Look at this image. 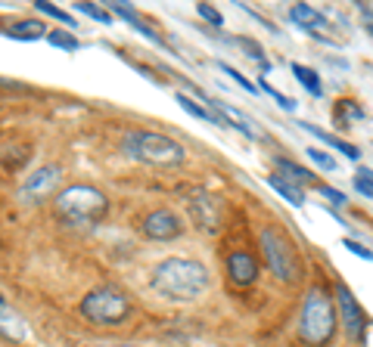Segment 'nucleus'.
Segmentation results:
<instances>
[{
	"mask_svg": "<svg viewBox=\"0 0 373 347\" xmlns=\"http://www.w3.org/2000/svg\"><path fill=\"white\" fill-rule=\"evenodd\" d=\"M227 273H231V279L236 285H252L255 276H258V264L252 255H246V251H233L231 257H227Z\"/></svg>",
	"mask_w": 373,
	"mask_h": 347,
	"instance_id": "10",
	"label": "nucleus"
},
{
	"mask_svg": "<svg viewBox=\"0 0 373 347\" xmlns=\"http://www.w3.org/2000/svg\"><path fill=\"white\" fill-rule=\"evenodd\" d=\"M370 34H373V28H370Z\"/></svg>",
	"mask_w": 373,
	"mask_h": 347,
	"instance_id": "31",
	"label": "nucleus"
},
{
	"mask_svg": "<svg viewBox=\"0 0 373 347\" xmlns=\"http://www.w3.org/2000/svg\"><path fill=\"white\" fill-rule=\"evenodd\" d=\"M196 10H199V16H203L205 22H212L215 28H221V25H224V19H221V13L215 10V6H209V3H199Z\"/></svg>",
	"mask_w": 373,
	"mask_h": 347,
	"instance_id": "27",
	"label": "nucleus"
},
{
	"mask_svg": "<svg viewBox=\"0 0 373 347\" xmlns=\"http://www.w3.org/2000/svg\"><path fill=\"white\" fill-rule=\"evenodd\" d=\"M0 335L4 338H13V341H22V338H28V325L25 320L16 313V310L10 307L4 298H0Z\"/></svg>",
	"mask_w": 373,
	"mask_h": 347,
	"instance_id": "11",
	"label": "nucleus"
},
{
	"mask_svg": "<svg viewBox=\"0 0 373 347\" xmlns=\"http://www.w3.org/2000/svg\"><path fill=\"white\" fill-rule=\"evenodd\" d=\"M121 149L131 158L147 164H177L184 162V146L165 134H149V130H131L121 140Z\"/></svg>",
	"mask_w": 373,
	"mask_h": 347,
	"instance_id": "2",
	"label": "nucleus"
},
{
	"mask_svg": "<svg viewBox=\"0 0 373 347\" xmlns=\"http://www.w3.org/2000/svg\"><path fill=\"white\" fill-rule=\"evenodd\" d=\"M262 248L264 257H268L271 270L277 273V279H296L299 267H296V255H292V245L286 236H280L274 227L262 229Z\"/></svg>",
	"mask_w": 373,
	"mask_h": 347,
	"instance_id": "6",
	"label": "nucleus"
},
{
	"mask_svg": "<svg viewBox=\"0 0 373 347\" xmlns=\"http://www.w3.org/2000/svg\"><path fill=\"white\" fill-rule=\"evenodd\" d=\"M100 347H134V344H100Z\"/></svg>",
	"mask_w": 373,
	"mask_h": 347,
	"instance_id": "30",
	"label": "nucleus"
},
{
	"mask_svg": "<svg viewBox=\"0 0 373 347\" xmlns=\"http://www.w3.org/2000/svg\"><path fill=\"white\" fill-rule=\"evenodd\" d=\"M258 90H262V93H268V97H274L277 99V106L280 108H286V112H292V108H296V99H290V97H283V93H280V90H274V87H271V84H258Z\"/></svg>",
	"mask_w": 373,
	"mask_h": 347,
	"instance_id": "22",
	"label": "nucleus"
},
{
	"mask_svg": "<svg viewBox=\"0 0 373 347\" xmlns=\"http://www.w3.org/2000/svg\"><path fill=\"white\" fill-rule=\"evenodd\" d=\"M292 75H296L299 81H302L305 90H311L314 97H320V81H318V75H314L311 69H305V65H299V62H296V65H292Z\"/></svg>",
	"mask_w": 373,
	"mask_h": 347,
	"instance_id": "18",
	"label": "nucleus"
},
{
	"mask_svg": "<svg viewBox=\"0 0 373 347\" xmlns=\"http://www.w3.org/2000/svg\"><path fill=\"white\" fill-rule=\"evenodd\" d=\"M305 155L311 158L314 164H320L324 171H336V158H330L324 149H305Z\"/></svg>",
	"mask_w": 373,
	"mask_h": 347,
	"instance_id": "24",
	"label": "nucleus"
},
{
	"mask_svg": "<svg viewBox=\"0 0 373 347\" xmlns=\"http://www.w3.org/2000/svg\"><path fill=\"white\" fill-rule=\"evenodd\" d=\"M358 192H364V195H373V171H367V168H361L358 171Z\"/></svg>",
	"mask_w": 373,
	"mask_h": 347,
	"instance_id": "26",
	"label": "nucleus"
},
{
	"mask_svg": "<svg viewBox=\"0 0 373 347\" xmlns=\"http://www.w3.org/2000/svg\"><path fill=\"white\" fill-rule=\"evenodd\" d=\"M60 177H62V171L56 168V164H47V168H38L32 174V177L22 183V190H19V195H22V201H38V199H44V195L53 190L56 183H60Z\"/></svg>",
	"mask_w": 373,
	"mask_h": 347,
	"instance_id": "7",
	"label": "nucleus"
},
{
	"mask_svg": "<svg viewBox=\"0 0 373 347\" xmlns=\"http://www.w3.org/2000/svg\"><path fill=\"white\" fill-rule=\"evenodd\" d=\"M34 6H38V10H41V13H47V16H53V19H60V22H62V25H66V28H75V19H72V16H69V13H62V10H60V6H53V3H47V0H38V3H34Z\"/></svg>",
	"mask_w": 373,
	"mask_h": 347,
	"instance_id": "20",
	"label": "nucleus"
},
{
	"mask_svg": "<svg viewBox=\"0 0 373 347\" xmlns=\"http://www.w3.org/2000/svg\"><path fill=\"white\" fill-rule=\"evenodd\" d=\"M277 168L283 174H290V180H296V183H308V180L314 177V174H308L305 168H299L296 162H286V158H277Z\"/></svg>",
	"mask_w": 373,
	"mask_h": 347,
	"instance_id": "19",
	"label": "nucleus"
},
{
	"mask_svg": "<svg viewBox=\"0 0 373 347\" xmlns=\"http://www.w3.org/2000/svg\"><path fill=\"white\" fill-rule=\"evenodd\" d=\"M290 16H292V22H299V25H305V28H327V19L320 16L318 10L305 6V3H296V6H292Z\"/></svg>",
	"mask_w": 373,
	"mask_h": 347,
	"instance_id": "15",
	"label": "nucleus"
},
{
	"mask_svg": "<svg viewBox=\"0 0 373 347\" xmlns=\"http://www.w3.org/2000/svg\"><path fill=\"white\" fill-rule=\"evenodd\" d=\"M333 329H336L333 301H330L320 288H311L305 298V307H302V338L311 344H327Z\"/></svg>",
	"mask_w": 373,
	"mask_h": 347,
	"instance_id": "3",
	"label": "nucleus"
},
{
	"mask_svg": "<svg viewBox=\"0 0 373 347\" xmlns=\"http://www.w3.org/2000/svg\"><path fill=\"white\" fill-rule=\"evenodd\" d=\"M60 214H66L72 223H93L106 214V195L93 186H69L56 199Z\"/></svg>",
	"mask_w": 373,
	"mask_h": 347,
	"instance_id": "4",
	"label": "nucleus"
},
{
	"mask_svg": "<svg viewBox=\"0 0 373 347\" xmlns=\"http://www.w3.org/2000/svg\"><path fill=\"white\" fill-rule=\"evenodd\" d=\"M153 288L171 301H193L209 288V270L199 260H162L153 270Z\"/></svg>",
	"mask_w": 373,
	"mask_h": 347,
	"instance_id": "1",
	"label": "nucleus"
},
{
	"mask_svg": "<svg viewBox=\"0 0 373 347\" xmlns=\"http://www.w3.org/2000/svg\"><path fill=\"white\" fill-rule=\"evenodd\" d=\"M209 103H212V108H218V115L227 121V127L243 130V134H246L249 140H258V136H262V134L255 130V125L246 118V115L240 112V108H233V106H227V103H218V99H209Z\"/></svg>",
	"mask_w": 373,
	"mask_h": 347,
	"instance_id": "12",
	"label": "nucleus"
},
{
	"mask_svg": "<svg viewBox=\"0 0 373 347\" xmlns=\"http://www.w3.org/2000/svg\"><path fill=\"white\" fill-rule=\"evenodd\" d=\"M320 192H324V195H327L330 201H336V205H346V192L333 190V186H320Z\"/></svg>",
	"mask_w": 373,
	"mask_h": 347,
	"instance_id": "29",
	"label": "nucleus"
},
{
	"mask_svg": "<svg viewBox=\"0 0 373 347\" xmlns=\"http://www.w3.org/2000/svg\"><path fill=\"white\" fill-rule=\"evenodd\" d=\"M109 10H112V13H118V16H121V19H128V22H131V25H134V28H137V31L143 34V38H149V41H159V34H156V31H153V28H147V25H143V19H140V16H137V13H134V10H131V6H128V3H125V0H116V3H109Z\"/></svg>",
	"mask_w": 373,
	"mask_h": 347,
	"instance_id": "13",
	"label": "nucleus"
},
{
	"mask_svg": "<svg viewBox=\"0 0 373 347\" xmlns=\"http://www.w3.org/2000/svg\"><path fill=\"white\" fill-rule=\"evenodd\" d=\"M221 71H224V75H231V78H233V81H236V84H240V87H243V90H249V93H255V90H258V87H255L252 81H246V78H243V75H240V71H236V69H233V65H227V62H221Z\"/></svg>",
	"mask_w": 373,
	"mask_h": 347,
	"instance_id": "25",
	"label": "nucleus"
},
{
	"mask_svg": "<svg viewBox=\"0 0 373 347\" xmlns=\"http://www.w3.org/2000/svg\"><path fill=\"white\" fill-rule=\"evenodd\" d=\"M299 127H305V130H311L314 136H320V140L327 143V146H333L336 152H342V155L346 158H351V162H355L358 155H361V152H358L355 146H351V143H346V140H339V136H333V134H327V130H320V127H314V125H299Z\"/></svg>",
	"mask_w": 373,
	"mask_h": 347,
	"instance_id": "14",
	"label": "nucleus"
},
{
	"mask_svg": "<svg viewBox=\"0 0 373 347\" xmlns=\"http://www.w3.org/2000/svg\"><path fill=\"white\" fill-rule=\"evenodd\" d=\"M75 10H78V13H84V16H88V19H97V22H103V25H109V22H112V13L100 10V6H93V3H78Z\"/></svg>",
	"mask_w": 373,
	"mask_h": 347,
	"instance_id": "21",
	"label": "nucleus"
},
{
	"mask_svg": "<svg viewBox=\"0 0 373 347\" xmlns=\"http://www.w3.org/2000/svg\"><path fill=\"white\" fill-rule=\"evenodd\" d=\"M346 248L351 251V255H358V257H364V260H373V251L370 248H364L361 242H351V239H346Z\"/></svg>",
	"mask_w": 373,
	"mask_h": 347,
	"instance_id": "28",
	"label": "nucleus"
},
{
	"mask_svg": "<svg viewBox=\"0 0 373 347\" xmlns=\"http://www.w3.org/2000/svg\"><path fill=\"white\" fill-rule=\"evenodd\" d=\"M268 183H271V190H277L286 201H290V205H296V208H302V205H305V195H302V190H296V186H292L290 180H280L277 174H271V177H268Z\"/></svg>",
	"mask_w": 373,
	"mask_h": 347,
	"instance_id": "16",
	"label": "nucleus"
},
{
	"mask_svg": "<svg viewBox=\"0 0 373 347\" xmlns=\"http://www.w3.org/2000/svg\"><path fill=\"white\" fill-rule=\"evenodd\" d=\"M143 233L149 239H159V242H168V239L181 236V220H177L171 211H153L147 214V220H143Z\"/></svg>",
	"mask_w": 373,
	"mask_h": 347,
	"instance_id": "8",
	"label": "nucleus"
},
{
	"mask_svg": "<svg viewBox=\"0 0 373 347\" xmlns=\"http://www.w3.org/2000/svg\"><path fill=\"white\" fill-rule=\"evenodd\" d=\"M336 301H339L342 325H346L348 338H361V332H364V316H361V307H358V301L351 298V292H348L346 285L336 288Z\"/></svg>",
	"mask_w": 373,
	"mask_h": 347,
	"instance_id": "9",
	"label": "nucleus"
},
{
	"mask_svg": "<svg viewBox=\"0 0 373 347\" xmlns=\"http://www.w3.org/2000/svg\"><path fill=\"white\" fill-rule=\"evenodd\" d=\"M6 34L16 41H38L41 34H44V25H41V22H19V25H13Z\"/></svg>",
	"mask_w": 373,
	"mask_h": 347,
	"instance_id": "17",
	"label": "nucleus"
},
{
	"mask_svg": "<svg viewBox=\"0 0 373 347\" xmlns=\"http://www.w3.org/2000/svg\"><path fill=\"white\" fill-rule=\"evenodd\" d=\"M81 310L90 323L112 325V323H121L131 313V304H128L125 295L112 292V288H97V292H90L88 298L81 301Z\"/></svg>",
	"mask_w": 373,
	"mask_h": 347,
	"instance_id": "5",
	"label": "nucleus"
},
{
	"mask_svg": "<svg viewBox=\"0 0 373 347\" xmlns=\"http://www.w3.org/2000/svg\"><path fill=\"white\" fill-rule=\"evenodd\" d=\"M50 43H53V47H62V50H78V47H81L75 34H69V31H53V34H50Z\"/></svg>",
	"mask_w": 373,
	"mask_h": 347,
	"instance_id": "23",
	"label": "nucleus"
}]
</instances>
